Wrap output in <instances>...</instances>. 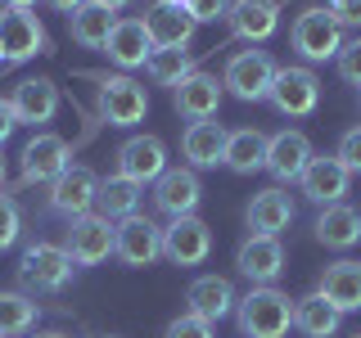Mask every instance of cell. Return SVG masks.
<instances>
[{
  "label": "cell",
  "instance_id": "1",
  "mask_svg": "<svg viewBox=\"0 0 361 338\" xmlns=\"http://www.w3.org/2000/svg\"><path fill=\"white\" fill-rule=\"evenodd\" d=\"M235 325H240V338H285L293 330L289 293H280L271 284H253L235 302Z\"/></svg>",
  "mask_w": 361,
  "mask_h": 338
},
{
  "label": "cell",
  "instance_id": "2",
  "mask_svg": "<svg viewBox=\"0 0 361 338\" xmlns=\"http://www.w3.org/2000/svg\"><path fill=\"white\" fill-rule=\"evenodd\" d=\"M276 59H271L267 50H240L226 59V73H221V86L231 90L235 99H244V104H257V99L271 95V86H276Z\"/></svg>",
  "mask_w": 361,
  "mask_h": 338
},
{
  "label": "cell",
  "instance_id": "3",
  "mask_svg": "<svg viewBox=\"0 0 361 338\" xmlns=\"http://www.w3.org/2000/svg\"><path fill=\"white\" fill-rule=\"evenodd\" d=\"M289 45L307 63H325V59H334V54L343 50V27L330 18V9H325V5L302 9V14L293 18V27H289Z\"/></svg>",
  "mask_w": 361,
  "mask_h": 338
},
{
  "label": "cell",
  "instance_id": "4",
  "mask_svg": "<svg viewBox=\"0 0 361 338\" xmlns=\"http://www.w3.org/2000/svg\"><path fill=\"white\" fill-rule=\"evenodd\" d=\"M95 108L109 127H135L149 113V95L135 77H99L95 86Z\"/></svg>",
  "mask_w": 361,
  "mask_h": 338
},
{
  "label": "cell",
  "instance_id": "5",
  "mask_svg": "<svg viewBox=\"0 0 361 338\" xmlns=\"http://www.w3.org/2000/svg\"><path fill=\"white\" fill-rule=\"evenodd\" d=\"M73 270H77V262L68 257L63 244H32L18 262L23 284L37 289V293H59L68 280H73Z\"/></svg>",
  "mask_w": 361,
  "mask_h": 338
},
{
  "label": "cell",
  "instance_id": "6",
  "mask_svg": "<svg viewBox=\"0 0 361 338\" xmlns=\"http://www.w3.org/2000/svg\"><path fill=\"white\" fill-rule=\"evenodd\" d=\"M113 257L122 266H154L163 257V225H154L149 217H122L113 225Z\"/></svg>",
  "mask_w": 361,
  "mask_h": 338
},
{
  "label": "cell",
  "instance_id": "7",
  "mask_svg": "<svg viewBox=\"0 0 361 338\" xmlns=\"http://www.w3.org/2000/svg\"><path fill=\"white\" fill-rule=\"evenodd\" d=\"M0 50H5V63H27L45 54L50 50L45 23L32 9H0Z\"/></svg>",
  "mask_w": 361,
  "mask_h": 338
},
{
  "label": "cell",
  "instance_id": "8",
  "mask_svg": "<svg viewBox=\"0 0 361 338\" xmlns=\"http://www.w3.org/2000/svg\"><path fill=\"white\" fill-rule=\"evenodd\" d=\"M63 167H73V149H68L63 135L37 131L23 144V185H50Z\"/></svg>",
  "mask_w": 361,
  "mask_h": 338
},
{
  "label": "cell",
  "instance_id": "9",
  "mask_svg": "<svg viewBox=\"0 0 361 338\" xmlns=\"http://www.w3.org/2000/svg\"><path fill=\"white\" fill-rule=\"evenodd\" d=\"M68 257H73L77 266H99L113 257V221L99 217V212H86V217H73L68 225Z\"/></svg>",
  "mask_w": 361,
  "mask_h": 338
},
{
  "label": "cell",
  "instance_id": "10",
  "mask_svg": "<svg viewBox=\"0 0 361 338\" xmlns=\"http://www.w3.org/2000/svg\"><path fill=\"white\" fill-rule=\"evenodd\" d=\"M267 99L276 104V113H285V118H307V113H316V104H321V77H316L312 68H280Z\"/></svg>",
  "mask_w": 361,
  "mask_h": 338
},
{
  "label": "cell",
  "instance_id": "11",
  "mask_svg": "<svg viewBox=\"0 0 361 338\" xmlns=\"http://www.w3.org/2000/svg\"><path fill=\"white\" fill-rule=\"evenodd\" d=\"M95 194H99V176L90 172V167H63V172L50 180V208L68 221L95 212Z\"/></svg>",
  "mask_w": 361,
  "mask_h": 338
},
{
  "label": "cell",
  "instance_id": "12",
  "mask_svg": "<svg viewBox=\"0 0 361 338\" xmlns=\"http://www.w3.org/2000/svg\"><path fill=\"white\" fill-rule=\"evenodd\" d=\"M203 199V185H199V172L195 167H167L163 176L154 180V208L163 212V217H195Z\"/></svg>",
  "mask_w": 361,
  "mask_h": 338
},
{
  "label": "cell",
  "instance_id": "13",
  "mask_svg": "<svg viewBox=\"0 0 361 338\" xmlns=\"http://www.w3.org/2000/svg\"><path fill=\"white\" fill-rule=\"evenodd\" d=\"M212 253V230L199 217H176L163 225V257L172 266H203Z\"/></svg>",
  "mask_w": 361,
  "mask_h": 338
},
{
  "label": "cell",
  "instance_id": "14",
  "mask_svg": "<svg viewBox=\"0 0 361 338\" xmlns=\"http://www.w3.org/2000/svg\"><path fill=\"white\" fill-rule=\"evenodd\" d=\"M167 172V144L158 135H131L118 149V176L135 180V185H154Z\"/></svg>",
  "mask_w": 361,
  "mask_h": 338
},
{
  "label": "cell",
  "instance_id": "15",
  "mask_svg": "<svg viewBox=\"0 0 361 338\" xmlns=\"http://www.w3.org/2000/svg\"><path fill=\"white\" fill-rule=\"evenodd\" d=\"M9 108H14L18 127H45L59 113V86L50 77H23L9 95Z\"/></svg>",
  "mask_w": 361,
  "mask_h": 338
},
{
  "label": "cell",
  "instance_id": "16",
  "mask_svg": "<svg viewBox=\"0 0 361 338\" xmlns=\"http://www.w3.org/2000/svg\"><path fill=\"white\" fill-rule=\"evenodd\" d=\"M235 266H240L244 280L253 284H276L280 270H285V248H280V234H248L235 253Z\"/></svg>",
  "mask_w": 361,
  "mask_h": 338
},
{
  "label": "cell",
  "instance_id": "17",
  "mask_svg": "<svg viewBox=\"0 0 361 338\" xmlns=\"http://www.w3.org/2000/svg\"><path fill=\"white\" fill-rule=\"evenodd\" d=\"M199 23L185 14L180 0H158V5L145 14V32H149L154 50H185L190 37H195Z\"/></svg>",
  "mask_w": 361,
  "mask_h": 338
},
{
  "label": "cell",
  "instance_id": "18",
  "mask_svg": "<svg viewBox=\"0 0 361 338\" xmlns=\"http://www.w3.org/2000/svg\"><path fill=\"white\" fill-rule=\"evenodd\" d=\"M316 158L312 140L302 131H276L267 144V172L285 185V180H298L302 172H307V163Z\"/></svg>",
  "mask_w": 361,
  "mask_h": 338
},
{
  "label": "cell",
  "instance_id": "19",
  "mask_svg": "<svg viewBox=\"0 0 361 338\" xmlns=\"http://www.w3.org/2000/svg\"><path fill=\"white\" fill-rule=\"evenodd\" d=\"M316 293H321L325 302L348 315V311H361V262H353V257H338V262H330L321 270V284H316Z\"/></svg>",
  "mask_w": 361,
  "mask_h": 338
},
{
  "label": "cell",
  "instance_id": "20",
  "mask_svg": "<svg viewBox=\"0 0 361 338\" xmlns=\"http://www.w3.org/2000/svg\"><path fill=\"white\" fill-rule=\"evenodd\" d=\"M221 95H226V86L217 82V77H208V73H190L185 82L172 90V104H176L180 118H190V122H208V118H217Z\"/></svg>",
  "mask_w": 361,
  "mask_h": 338
},
{
  "label": "cell",
  "instance_id": "21",
  "mask_svg": "<svg viewBox=\"0 0 361 338\" xmlns=\"http://www.w3.org/2000/svg\"><path fill=\"white\" fill-rule=\"evenodd\" d=\"M348 180H353V172H348L343 163L330 154V158H312L307 163V172L298 176V185H302V194H307L312 203H321V208H330V203H343L348 194Z\"/></svg>",
  "mask_w": 361,
  "mask_h": 338
},
{
  "label": "cell",
  "instance_id": "22",
  "mask_svg": "<svg viewBox=\"0 0 361 338\" xmlns=\"http://www.w3.org/2000/svg\"><path fill=\"white\" fill-rule=\"evenodd\" d=\"M226 23H231V32L240 41H271L280 27V5L276 0H231V14H226Z\"/></svg>",
  "mask_w": 361,
  "mask_h": 338
},
{
  "label": "cell",
  "instance_id": "23",
  "mask_svg": "<svg viewBox=\"0 0 361 338\" xmlns=\"http://www.w3.org/2000/svg\"><path fill=\"white\" fill-rule=\"evenodd\" d=\"M235 289H231V280L226 275H199L195 284L185 289V307L190 315H199V320H208V325H217L221 315H231L235 311Z\"/></svg>",
  "mask_w": 361,
  "mask_h": 338
},
{
  "label": "cell",
  "instance_id": "24",
  "mask_svg": "<svg viewBox=\"0 0 361 338\" xmlns=\"http://www.w3.org/2000/svg\"><path fill=\"white\" fill-rule=\"evenodd\" d=\"M104 54L118 68H145V59L154 54V41H149V32H145V18H118L113 23Z\"/></svg>",
  "mask_w": 361,
  "mask_h": 338
},
{
  "label": "cell",
  "instance_id": "25",
  "mask_svg": "<svg viewBox=\"0 0 361 338\" xmlns=\"http://www.w3.org/2000/svg\"><path fill=\"white\" fill-rule=\"evenodd\" d=\"M226 140H231V131L221 127V122H190L185 135H180V154H185V163L195 167H217L226 158Z\"/></svg>",
  "mask_w": 361,
  "mask_h": 338
},
{
  "label": "cell",
  "instance_id": "26",
  "mask_svg": "<svg viewBox=\"0 0 361 338\" xmlns=\"http://www.w3.org/2000/svg\"><path fill=\"white\" fill-rule=\"evenodd\" d=\"M244 221H248V234H280V230H289V221H293V199L280 185L257 189L253 203H248V212H244Z\"/></svg>",
  "mask_w": 361,
  "mask_h": 338
},
{
  "label": "cell",
  "instance_id": "27",
  "mask_svg": "<svg viewBox=\"0 0 361 338\" xmlns=\"http://www.w3.org/2000/svg\"><path fill=\"white\" fill-rule=\"evenodd\" d=\"M316 244L325 248H353L361 244V212L353 208V203H330V208H321V217H316Z\"/></svg>",
  "mask_w": 361,
  "mask_h": 338
},
{
  "label": "cell",
  "instance_id": "28",
  "mask_svg": "<svg viewBox=\"0 0 361 338\" xmlns=\"http://www.w3.org/2000/svg\"><path fill=\"white\" fill-rule=\"evenodd\" d=\"M267 144H271L267 131L240 127V131H231V140H226V158H221V163L231 167L235 176H253V172L267 167Z\"/></svg>",
  "mask_w": 361,
  "mask_h": 338
},
{
  "label": "cell",
  "instance_id": "29",
  "mask_svg": "<svg viewBox=\"0 0 361 338\" xmlns=\"http://www.w3.org/2000/svg\"><path fill=\"white\" fill-rule=\"evenodd\" d=\"M140 199H145V185H135V180H127V176L113 172V176L99 180L95 208H99V217L122 221V217H135V212H140Z\"/></svg>",
  "mask_w": 361,
  "mask_h": 338
},
{
  "label": "cell",
  "instance_id": "30",
  "mask_svg": "<svg viewBox=\"0 0 361 338\" xmlns=\"http://www.w3.org/2000/svg\"><path fill=\"white\" fill-rule=\"evenodd\" d=\"M293 330L302 338H334L338 330V311L321 293H307V298H293Z\"/></svg>",
  "mask_w": 361,
  "mask_h": 338
},
{
  "label": "cell",
  "instance_id": "31",
  "mask_svg": "<svg viewBox=\"0 0 361 338\" xmlns=\"http://www.w3.org/2000/svg\"><path fill=\"white\" fill-rule=\"evenodd\" d=\"M113 23H118V18H113V9L95 5V0H86V5L77 9L73 18H68V27H73V41H77V45H86V50H104Z\"/></svg>",
  "mask_w": 361,
  "mask_h": 338
},
{
  "label": "cell",
  "instance_id": "32",
  "mask_svg": "<svg viewBox=\"0 0 361 338\" xmlns=\"http://www.w3.org/2000/svg\"><path fill=\"white\" fill-rule=\"evenodd\" d=\"M145 73H149V82L154 86H180L190 73H199L195 68V54L190 50H154L149 59H145Z\"/></svg>",
  "mask_w": 361,
  "mask_h": 338
},
{
  "label": "cell",
  "instance_id": "33",
  "mask_svg": "<svg viewBox=\"0 0 361 338\" xmlns=\"http://www.w3.org/2000/svg\"><path fill=\"white\" fill-rule=\"evenodd\" d=\"M41 307L27 298V293H0V338H18L37 330Z\"/></svg>",
  "mask_w": 361,
  "mask_h": 338
},
{
  "label": "cell",
  "instance_id": "34",
  "mask_svg": "<svg viewBox=\"0 0 361 338\" xmlns=\"http://www.w3.org/2000/svg\"><path fill=\"white\" fill-rule=\"evenodd\" d=\"M334 68H338V77H343L348 86H357V90H361V37L343 41V50L334 54Z\"/></svg>",
  "mask_w": 361,
  "mask_h": 338
},
{
  "label": "cell",
  "instance_id": "35",
  "mask_svg": "<svg viewBox=\"0 0 361 338\" xmlns=\"http://www.w3.org/2000/svg\"><path fill=\"white\" fill-rule=\"evenodd\" d=\"M18 230H23V212H18V203L9 199V194H0V253L18 244Z\"/></svg>",
  "mask_w": 361,
  "mask_h": 338
},
{
  "label": "cell",
  "instance_id": "36",
  "mask_svg": "<svg viewBox=\"0 0 361 338\" xmlns=\"http://www.w3.org/2000/svg\"><path fill=\"white\" fill-rule=\"evenodd\" d=\"M163 338H217V334H212V325L208 320H199V315H176V320L172 325H167V334Z\"/></svg>",
  "mask_w": 361,
  "mask_h": 338
},
{
  "label": "cell",
  "instance_id": "37",
  "mask_svg": "<svg viewBox=\"0 0 361 338\" xmlns=\"http://www.w3.org/2000/svg\"><path fill=\"white\" fill-rule=\"evenodd\" d=\"M334 158L348 167L353 176H361V127H353V131H343V140H338V149H334Z\"/></svg>",
  "mask_w": 361,
  "mask_h": 338
},
{
  "label": "cell",
  "instance_id": "38",
  "mask_svg": "<svg viewBox=\"0 0 361 338\" xmlns=\"http://www.w3.org/2000/svg\"><path fill=\"white\" fill-rule=\"evenodd\" d=\"M180 5H185V14L195 23H217L231 14V0H180Z\"/></svg>",
  "mask_w": 361,
  "mask_h": 338
},
{
  "label": "cell",
  "instance_id": "39",
  "mask_svg": "<svg viewBox=\"0 0 361 338\" xmlns=\"http://www.w3.org/2000/svg\"><path fill=\"white\" fill-rule=\"evenodd\" d=\"M325 9L338 27H361V0H325Z\"/></svg>",
  "mask_w": 361,
  "mask_h": 338
},
{
  "label": "cell",
  "instance_id": "40",
  "mask_svg": "<svg viewBox=\"0 0 361 338\" xmlns=\"http://www.w3.org/2000/svg\"><path fill=\"white\" fill-rule=\"evenodd\" d=\"M14 127H18L14 108H9V99H0V149H5V140L14 135Z\"/></svg>",
  "mask_w": 361,
  "mask_h": 338
},
{
  "label": "cell",
  "instance_id": "41",
  "mask_svg": "<svg viewBox=\"0 0 361 338\" xmlns=\"http://www.w3.org/2000/svg\"><path fill=\"white\" fill-rule=\"evenodd\" d=\"M45 5H50V9H59V14H68V18H73L77 9L86 5V0H45Z\"/></svg>",
  "mask_w": 361,
  "mask_h": 338
},
{
  "label": "cell",
  "instance_id": "42",
  "mask_svg": "<svg viewBox=\"0 0 361 338\" xmlns=\"http://www.w3.org/2000/svg\"><path fill=\"white\" fill-rule=\"evenodd\" d=\"M95 5H104V9H113V14H118L122 5H131V0H95Z\"/></svg>",
  "mask_w": 361,
  "mask_h": 338
},
{
  "label": "cell",
  "instance_id": "43",
  "mask_svg": "<svg viewBox=\"0 0 361 338\" xmlns=\"http://www.w3.org/2000/svg\"><path fill=\"white\" fill-rule=\"evenodd\" d=\"M37 0H5V9H32Z\"/></svg>",
  "mask_w": 361,
  "mask_h": 338
},
{
  "label": "cell",
  "instance_id": "44",
  "mask_svg": "<svg viewBox=\"0 0 361 338\" xmlns=\"http://www.w3.org/2000/svg\"><path fill=\"white\" fill-rule=\"evenodd\" d=\"M32 338H68V334H59V330H45V334H32Z\"/></svg>",
  "mask_w": 361,
  "mask_h": 338
},
{
  "label": "cell",
  "instance_id": "45",
  "mask_svg": "<svg viewBox=\"0 0 361 338\" xmlns=\"http://www.w3.org/2000/svg\"><path fill=\"white\" fill-rule=\"evenodd\" d=\"M0 185H5V154H0Z\"/></svg>",
  "mask_w": 361,
  "mask_h": 338
},
{
  "label": "cell",
  "instance_id": "46",
  "mask_svg": "<svg viewBox=\"0 0 361 338\" xmlns=\"http://www.w3.org/2000/svg\"><path fill=\"white\" fill-rule=\"evenodd\" d=\"M0 68H5V50H0Z\"/></svg>",
  "mask_w": 361,
  "mask_h": 338
},
{
  "label": "cell",
  "instance_id": "47",
  "mask_svg": "<svg viewBox=\"0 0 361 338\" xmlns=\"http://www.w3.org/2000/svg\"><path fill=\"white\" fill-rule=\"evenodd\" d=\"M104 338H118V334H104Z\"/></svg>",
  "mask_w": 361,
  "mask_h": 338
},
{
  "label": "cell",
  "instance_id": "48",
  "mask_svg": "<svg viewBox=\"0 0 361 338\" xmlns=\"http://www.w3.org/2000/svg\"><path fill=\"white\" fill-rule=\"evenodd\" d=\"M353 338H361V334H353Z\"/></svg>",
  "mask_w": 361,
  "mask_h": 338
}]
</instances>
